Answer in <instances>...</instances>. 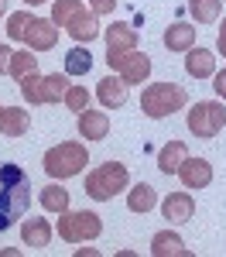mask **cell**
<instances>
[{"label":"cell","mask_w":226,"mask_h":257,"mask_svg":"<svg viewBox=\"0 0 226 257\" xmlns=\"http://www.w3.org/2000/svg\"><path fill=\"white\" fill-rule=\"evenodd\" d=\"M21 82V96L28 99L31 106H41L45 99H41V76L38 72H31V76H24V79H18Z\"/></svg>","instance_id":"28"},{"label":"cell","mask_w":226,"mask_h":257,"mask_svg":"<svg viewBox=\"0 0 226 257\" xmlns=\"http://www.w3.org/2000/svg\"><path fill=\"white\" fill-rule=\"evenodd\" d=\"M21 240L31 247V250H41V247H48L52 243V223L41 216H31L21 223Z\"/></svg>","instance_id":"15"},{"label":"cell","mask_w":226,"mask_h":257,"mask_svg":"<svg viewBox=\"0 0 226 257\" xmlns=\"http://www.w3.org/2000/svg\"><path fill=\"white\" fill-rule=\"evenodd\" d=\"M76 127H79V134L86 141H103L110 134V117H106L103 110H82L79 120H76Z\"/></svg>","instance_id":"14"},{"label":"cell","mask_w":226,"mask_h":257,"mask_svg":"<svg viewBox=\"0 0 226 257\" xmlns=\"http://www.w3.org/2000/svg\"><path fill=\"white\" fill-rule=\"evenodd\" d=\"M59 31L62 28H55L52 18H35L31 24H28V31H24L21 41H24L31 52H52V48L59 45Z\"/></svg>","instance_id":"8"},{"label":"cell","mask_w":226,"mask_h":257,"mask_svg":"<svg viewBox=\"0 0 226 257\" xmlns=\"http://www.w3.org/2000/svg\"><path fill=\"white\" fill-rule=\"evenodd\" d=\"M28 127H31L28 110H21V106H4L0 110V134L4 138H24Z\"/></svg>","instance_id":"17"},{"label":"cell","mask_w":226,"mask_h":257,"mask_svg":"<svg viewBox=\"0 0 226 257\" xmlns=\"http://www.w3.org/2000/svg\"><path fill=\"white\" fill-rule=\"evenodd\" d=\"M161 216L168 223H188V219L195 216V199L188 196V192H171L161 202Z\"/></svg>","instance_id":"12"},{"label":"cell","mask_w":226,"mask_h":257,"mask_svg":"<svg viewBox=\"0 0 226 257\" xmlns=\"http://www.w3.org/2000/svg\"><path fill=\"white\" fill-rule=\"evenodd\" d=\"M158 206V192H154V185H147V182H137L130 192H127V209L130 213H151Z\"/></svg>","instance_id":"20"},{"label":"cell","mask_w":226,"mask_h":257,"mask_svg":"<svg viewBox=\"0 0 226 257\" xmlns=\"http://www.w3.org/2000/svg\"><path fill=\"white\" fill-rule=\"evenodd\" d=\"M106 65L113 69V72H120V79L127 82V86H141V82H147V76H151V59L144 55V52H123V55H117V59H106Z\"/></svg>","instance_id":"7"},{"label":"cell","mask_w":226,"mask_h":257,"mask_svg":"<svg viewBox=\"0 0 226 257\" xmlns=\"http://www.w3.org/2000/svg\"><path fill=\"white\" fill-rule=\"evenodd\" d=\"M223 11V0H188V14L195 18V24H216Z\"/></svg>","instance_id":"23"},{"label":"cell","mask_w":226,"mask_h":257,"mask_svg":"<svg viewBox=\"0 0 226 257\" xmlns=\"http://www.w3.org/2000/svg\"><path fill=\"white\" fill-rule=\"evenodd\" d=\"M82 7H86L82 0H52V21H55V28H65L69 18L79 14Z\"/></svg>","instance_id":"27"},{"label":"cell","mask_w":226,"mask_h":257,"mask_svg":"<svg viewBox=\"0 0 226 257\" xmlns=\"http://www.w3.org/2000/svg\"><path fill=\"white\" fill-rule=\"evenodd\" d=\"M72 82L69 76H59V72H52V76H41V99L45 103H59L65 96V89H69Z\"/></svg>","instance_id":"25"},{"label":"cell","mask_w":226,"mask_h":257,"mask_svg":"<svg viewBox=\"0 0 226 257\" xmlns=\"http://www.w3.org/2000/svg\"><path fill=\"white\" fill-rule=\"evenodd\" d=\"M151 254L154 257H188V247H185V240L178 233L161 230V233L151 237Z\"/></svg>","instance_id":"18"},{"label":"cell","mask_w":226,"mask_h":257,"mask_svg":"<svg viewBox=\"0 0 226 257\" xmlns=\"http://www.w3.org/2000/svg\"><path fill=\"white\" fill-rule=\"evenodd\" d=\"M185 72L192 79H212L216 76V55L209 48H188L185 55Z\"/></svg>","instance_id":"13"},{"label":"cell","mask_w":226,"mask_h":257,"mask_svg":"<svg viewBox=\"0 0 226 257\" xmlns=\"http://www.w3.org/2000/svg\"><path fill=\"white\" fill-rule=\"evenodd\" d=\"M11 55H14V48H7V45H0V76L11 69Z\"/></svg>","instance_id":"33"},{"label":"cell","mask_w":226,"mask_h":257,"mask_svg":"<svg viewBox=\"0 0 226 257\" xmlns=\"http://www.w3.org/2000/svg\"><path fill=\"white\" fill-rule=\"evenodd\" d=\"M216 48L223 52V59H226V18H223V28H219V38H216Z\"/></svg>","instance_id":"34"},{"label":"cell","mask_w":226,"mask_h":257,"mask_svg":"<svg viewBox=\"0 0 226 257\" xmlns=\"http://www.w3.org/2000/svg\"><path fill=\"white\" fill-rule=\"evenodd\" d=\"M175 175L182 178L185 189H205V185L212 182V165L205 158H185Z\"/></svg>","instance_id":"11"},{"label":"cell","mask_w":226,"mask_h":257,"mask_svg":"<svg viewBox=\"0 0 226 257\" xmlns=\"http://www.w3.org/2000/svg\"><path fill=\"white\" fill-rule=\"evenodd\" d=\"M185 158H188V148H185L182 141H168L161 151H158V168H161L164 175H175Z\"/></svg>","instance_id":"21"},{"label":"cell","mask_w":226,"mask_h":257,"mask_svg":"<svg viewBox=\"0 0 226 257\" xmlns=\"http://www.w3.org/2000/svg\"><path fill=\"white\" fill-rule=\"evenodd\" d=\"M89 69H93V55H89V48L76 45L72 52H65V76H86Z\"/></svg>","instance_id":"24"},{"label":"cell","mask_w":226,"mask_h":257,"mask_svg":"<svg viewBox=\"0 0 226 257\" xmlns=\"http://www.w3.org/2000/svg\"><path fill=\"white\" fill-rule=\"evenodd\" d=\"M212 89H216V96H219V99H226V69L212 76Z\"/></svg>","instance_id":"31"},{"label":"cell","mask_w":226,"mask_h":257,"mask_svg":"<svg viewBox=\"0 0 226 257\" xmlns=\"http://www.w3.org/2000/svg\"><path fill=\"white\" fill-rule=\"evenodd\" d=\"M65 31H69L72 38L79 41V45H82V41L89 45V41H96V38L103 35V28H100V14H96L93 7H89V11L82 7L79 14H72V18H69V24H65Z\"/></svg>","instance_id":"10"},{"label":"cell","mask_w":226,"mask_h":257,"mask_svg":"<svg viewBox=\"0 0 226 257\" xmlns=\"http://www.w3.org/2000/svg\"><path fill=\"white\" fill-rule=\"evenodd\" d=\"M195 31H199V28H192V24H185V21H175V24L164 31V48H168V52H188V48H195Z\"/></svg>","instance_id":"19"},{"label":"cell","mask_w":226,"mask_h":257,"mask_svg":"<svg viewBox=\"0 0 226 257\" xmlns=\"http://www.w3.org/2000/svg\"><path fill=\"white\" fill-rule=\"evenodd\" d=\"M31 206V178L14 161H0V233H7Z\"/></svg>","instance_id":"1"},{"label":"cell","mask_w":226,"mask_h":257,"mask_svg":"<svg viewBox=\"0 0 226 257\" xmlns=\"http://www.w3.org/2000/svg\"><path fill=\"white\" fill-rule=\"evenodd\" d=\"M0 110H4V106H0Z\"/></svg>","instance_id":"37"},{"label":"cell","mask_w":226,"mask_h":257,"mask_svg":"<svg viewBox=\"0 0 226 257\" xmlns=\"http://www.w3.org/2000/svg\"><path fill=\"white\" fill-rule=\"evenodd\" d=\"M185 123H188V131H192L195 138L212 141V138H216V134L226 127V106H223V103H216V99L195 103V106L188 110Z\"/></svg>","instance_id":"6"},{"label":"cell","mask_w":226,"mask_h":257,"mask_svg":"<svg viewBox=\"0 0 226 257\" xmlns=\"http://www.w3.org/2000/svg\"><path fill=\"white\" fill-rule=\"evenodd\" d=\"M14 79H24V76H31V72H38V59L31 55V52H14L11 55V69H7Z\"/></svg>","instance_id":"26"},{"label":"cell","mask_w":226,"mask_h":257,"mask_svg":"<svg viewBox=\"0 0 226 257\" xmlns=\"http://www.w3.org/2000/svg\"><path fill=\"white\" fill-rule=\"evenodd\" d=\"M45 172L52 178H72L79 175L82 168L89 165V155H86V144H79V141H62V144H55V148H48L45 151Z\"/></svg>","instance_id":"3"},{"label":"cell","mask_w":226,"mask_h":257,"mask_svg":"<svg viewBox=\"0 0 226 257\" xmlns=\"http://www.w3.org/2000/svg\"><path fill=\"white\" fill-rule=\"evenodd\" d=\"M38 199H41V206H45L48 213H65V209H69V189H65L62 182H52V185H45Z\"/></svg>","instance_id":"22"},{"label":"cell","mask_w":226,"mask_h":257,"mask_svg":"<svg viewBox=\"0 0 226 257\" xmlns=\"http://www.w3.org/2000/svg\"><path fill=\"white\" fill-rule=\"evenodd\" d=\"M89 4L96 14H113V7H117V0H89Z\"/></svg>","instance_id":"32"},{"label":"cell","mask_w":226,"mask_h":257,"mask_svg":"<svg viewBox=\"0 0 226 257\" xmlns=\"http://www.w3.org/2000/svg\"><path fill=\"white\" fill-rule=\"evenodd\" d=\"M130 185V175H127V165L120 161H106L100 168H93L89 175H86V196L96 199V202H110V199L123 192Z\"/></svg>","instance_id":"4"},{"label":"cell","mask_w":226,"mask_h":257,"mask_svg":"<svg viewBox=\"0 0 226 257\" xmlns=\"http://www.w3.org/2000/svg\"><path fill=\"white\" fill-rule=\"evenodd\" d=\"M103 233V219L89 209H79V213H59V237L65 243H86V240H96Z\"/></svg>","instance_id":"5"},{"label":"cell","mask_w":226,"mask_h":257,"mask_svg":"<svg viewBox=\"0 0 226 257\" xmlns=\"http://www.w3.org/2000/svg\"><path fill=\"white\" fill-rule=\"evenodd\" d=\"M24 4H31V7H35V4H45V0H24Z\"/></svg>","instance_id":"36"},{"label":"cell","mask_w":226,"mask_h":257,"mask_svg":"<svg viewBox=\"0 0 226 257\" xmlns=\"http://www.w3.org/2000/svg\"><path fill=\"white\" fill-rule=\"evenodd\" d=\"M103 38H106V59H117L123 52H134L137 48V28L127 24V21H113L103 31Z\"/></svg>","instance_id":"9"},{"label":"cell","mask_w":226,"mask_h":257,"mask_svg":"<svg viewBox=\"0 0 226 257\" xmlns=\"http://www.w3.org/2000/svg\"><path fill=\"white\" fill-rule=\"evenodd\" d=\"M31 21H35V18H31V11H18V14H11V18H7V35H11L14 41H21Z\"/></svg>","instance_id":"30"},{"label":"cell","mask_w":226,"mask_h":257,"mask_svg":"<svg viewBox=\"0 0 226 257\" xmlns=\"http://www.w3.org/2000/svg\"><path fill=\"white\" fill-rule=\"evenodd\" d=\"M62 103H65L69 110L82 113V110H89V89H86V86H69L65 96H62Z\"/></svg>","instance_id":"29"},{"label":"cell","mask_w":226,"mask_h":257,"mask_svg":"<svg viewBox=\"0 0 226 257\" xmlns=\"http://www.w3.org/2000/svg\"><path fill=\"white\" fill-rule=\"evenodd\" d=\"M127 89H130V86H127L120 76H117V79L106 76V79H100V86H96V99L103 103V110H117V106L127 103Z\"/></svg>","instance_id":"16"},{"label":"cell","mask_w":226,"mask_h":257,"mask_svg":"<svg viewBox=\"0 0 226 257\" xmlns=\"http://www.w3.org/2000/svg\"><path fill=\"white\" fill-rule=\"evenodd\" d=\"M4 11H7V0H0V18H4Z\"/></svg>","instance_id":"35"},{"label":"cell","mask_w":226,"mask_h":257,"mask_svg":"<svg viewBox=\"0 0 226 257\" xmlns=\"http://www.w3.org/2000/svg\"><path fill=\"white\" fill-rule=\"evenodd\" d=\"M185 103H188V93H185L178 82H151L141 93V110L151 120L171 117L175 110H185Z\"/></svg>","instance_id":"2"}]
</instances>
